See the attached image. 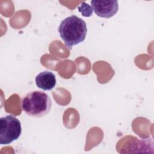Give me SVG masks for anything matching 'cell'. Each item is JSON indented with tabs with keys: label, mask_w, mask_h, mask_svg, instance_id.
I'll return each mask as SVG.
<instances>
[{
	"label": "cell",
	"mask_w": 154,
	"mask_h": 154,
	"mask_svg": "<svg viewBox=\"0 0 154 154\" xmlns=\"http://www.w3.org/2000/svg\"><path fill=\"white\" fill-rule=\"evenodd\" d=\"M21 107L28 116L40 118L49 113L52 100L50 96L43 91H31L22 99Z\"/></svg>",
	"instance_id": "obj_2"
},
{
	"label": "cell",
	"mask_w": 154,
	"mask_h": 154,
	"mask_svg": "<svg viewBox=\"0 0 154 154\" xmlns=\"http://www.w3.org/2000/svg\"><path fill=\"white\" fill-rule=\"evenodd\" d=\"M78 10L82 15L85 17H90L93 13V8L91 7L85 2L81 3L80 5L78 7Z\"/></svg>",
	"instance_id": "obj_6"
},
{
	"label": "cell",
	"mask_w": 154,
	"mask_h": 154,
	"mask_svg": "<svg viewBox=\"0 0 154 154\" xmlns=\"http://www.w3.org/2000/svg\"><path fill=\"white\" fill-rule=\"evenodd\" d=\"M36 85L43 90H51L57 83L55 75L50 71H43L38 73L35 79Z\"/></svg>",
	"instance_id": "obj_5"
},
{
	"label": "cell",
	"mask_w": 154,
	"mask_h": 154,
	"mask_svg": "<svg viewBox=\"0 0 154 154\" xmlns=\"http://www.w3.org/2000/svg\"><path fill=\"white\" fill-rule=\"evenodd\" d=\"M22 132L20 122L13 115L0 119V144L7 145L18 139Z\"/></svg>",
	"instance_id": "obj_3"
},
{
	"label": "cell",
	"mask_w": 154,
	"mask_h": 154,
	"mask_svg": "<svg viewBox=\"0 0 154 154\" xmlns=\"http://www.w3.org/2000/svg\"><path fill=\"white\" fill-rule=\"evenodd\" d=\"M91 4L95 14L103 18L112 17L119 10L118 1L116 0H92Z\"/></svg>",
	"instance_id": "obj_4"
},
{
	"label": "cell",
	"mask_w": 154,
	"mask_h": 154,
	"mask_svg": "<svg viewBox=\"0 0 154 154\" xmlns=\"http://www.w3.org/2000/svg\"><path fill=\"white\" fill-rule=\"evenodd\" d=\"M58 31L65 45L70 49L85 40L87 28L84 20L75 15H72L61 22Z\"/></svg>",
	"instance_id": "obj_1"
}]
</instances>
